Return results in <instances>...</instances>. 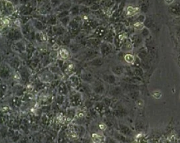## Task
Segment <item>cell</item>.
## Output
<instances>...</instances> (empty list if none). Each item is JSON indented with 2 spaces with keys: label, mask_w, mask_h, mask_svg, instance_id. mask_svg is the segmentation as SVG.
I'll use <instances>...</instances> for the list:
<instances>
[{
  "label": "cell",
  "mask_w": 180,
  "mask_h": 143,
  "mask_svg": "<svg viewBox=\"0 0 180 143\" xmlns=\"http://www.w3.org/2000/svg\"><path fill=\"white\" fill-rule=\"evenodd\" d=\"M72 7V3L70 2H65L60 4L59 6L56 7V11L59 12V13L64 11L69 10Z\"/></svg>",
  "instance_id": "6da1fadb"
},
{
  "label": "cell",
  "mask_w": 180,
  "mask_h": 143,
  "mask_svg": "<svg viewBox=\"0 0 180 143\" xmlns=\"http://www.w3.org/2000/svg\"><path fill=\"white\" fill-rule=\"evenodd\" d=\"M100 53L103 56L108 55L110 52V47L107 43H102L100 45Z\"/></svg>",
  "instance_id": "7a4b0ae2"
},
{
  "label": "cell",
  "mask_w": 180,
  "mask_h": 143,
  "mask_svg": "<svg viewBox=\"0 0 180 143\" xmlns=\"http://www.w3.org/2000/svg\"><path fill=\"white\" fill-rule=\"evenodd\" d=\"M21 37V33L17 30H13L9 33V37L12 40H18Z\"/></svg>",
  "instance_id": "3957f363"
},
{
  "label": "cell",
  "mask_w": 180,
  "mask_h": 143,
  "mask_svg": "<svg viewBox=\"0 0 180 143\" xmlns=\"http://www.w3.org/2000/svg\"><path fill=\"white\" fill-rule=\"evenodd\" d=\"M171 12L173 14L180 15V5L179 4H174L170 7Z\"/></svg>",
  "instance_id": "277c9868"
},
{
  "label": "cell",
  "mask_w": 180,
  "mask_h": 143,
  "mask_svg": "<svg viewBox=\"0 0 180 143\" xmlns=\"http://www.w3.org/2000/svg\"><path fill=\"white\" fill-rule=\"evenodd\" d=\"M4 7H5V10L8 13H11L14 10L13 5L9 1H5L4 2Z\"/></svg>",
  "instance_id": "5b68a950"
},
{
  "label": "cell",
  "mask_w": 180,
  "mask_h": 143,
  "mask_svg": "<svg viewBox=\"0 0 180 143\" xmlns=\"http://www.w3.org/2000/svg\"><path fill=\"white\" fill-rule=\"evenodd\" d=\"M80 12V8L78 5H75L71 7L69 10L70 14H72V15H77Z\"/></svg>",
  "instance_id": "8992f818"
},
{
  "label": "cell",
  "mask_w": 180,
  "mask_h": 143,
  "mask_svg": "<svg viewBox=\"0 0 180 143\" xmlns=\"http://www.w3.org/2000/svg\"><path fill=\"white\" fill-rule=\"evenodd\" d=\"M92 138L94 143H102V136L98 134H94L92 135Z\"/></svg>",
  "instance_id": "52a82bcc"
},
{
  "label": "cell",
  "mask_w": 180,
  "mask_h": 143,
  "mask_svg": "<svg viewBox=\"0 0 180 143\" xmlns=\"http://www.w3.org/2000/svg\"><path fill=\"white\" fill-rule=\"evenodd\" d=\"M89 43L94 47L99 45V44L100 43L99 38L90 39V40H89Z\"/></svg>",
  "instance_id": "ba28073f"
},
{
  "label": "cell",
  "mask_w": 180,
  "mask_h": 143,
  "mask_svg": "<svg viewBox=\"0 0 180 143\" xmlns=\"http://www.w3.org/2000/svg\"><path fill=\"white\" fill-rule=\"evenodd\" d=\"M69 14H70L69 10L64 11H62V12H61L60 13H59L57 17H58V18L61 19L67 17Z\"/></svg>",
  "instance_id": "9c48e42d"
},
{
  "label": "cell",
  "mask_w": 180,
  "mask_h": 143,
  "mask_svg": "<svg viewBox=\"0 0 180 143\" xmlns=\"http://www.w3.org/2000/svg\"><path fill=\"white\" fill-rule=\"evenodd\" d=\"M79 45L77 43H74L72 44L71 45H70V49L72 53H76L78 52L79 50Z\"/></svg>",
  "instance_id": "30bf717a"
},
{
  "label": "cell",
  "mask_w": 180,
  "mask_h": 143,
  "mask_svg": "<svg viewBox=\"0 0 180 143\" xmlns=\"http://www.w3.org/2000/svg\"><path fill=\"white\" fill-rule=\"evenodd\" d=\"M50 3L52 7H57L62 3V2L61 0H51Z\"/></svg>",
  "instance_id": "8fae6325"
},
{
  "label": "cell",
  "mask_w": 180,
  "mask_h": 143,
  "mask_svg": "<svg viewBox=\"0 0 180 143\" xmlns=\"http://www.w3.org/2000/svg\"><path fill=\"white\" fill-rule=\"evenodd\" d=\"M69 25L71 29H76L78 28L79 27V23H78L77 21H76V20H74V21L70 22L69 23Z\"/></svg>",
  "instance_id": "7c38bea8"
},
{
  "label": "cell",
  "mask_w": 180,
  "mask_h": 143,
  "mask_svg": "<svg viewBox=\"0 0 180 143\" xmlns=\"http://www.w3.org/2000/svg\"><path fill=\"white\" fill-rule=\"evenodd\" d=\"M60 20L61 21V22L62 23V25H66L69 23H70V22H69L70 21L69 17H67L61 19H60Z\"/></svg>",
  "instance_id": "4fadbf2b"
},
{
  "label": "cell",
  "mask_w": 180,
  "mask_h": 143,
  "mask_svg": "<svg viewBox=\"0 0 180 143\" xmlns=\"http://www.w3.org/2000/svg\"><path fill=\"white\" fill-rule=\"evenodd\" d=\"M114 3V0H105L104 1V5L106 7H110Z\"/></svg>",
  "instance_id": "5bb4252c"
},
{
  "label": "cell",
  "mask_w": 180,
  "mask_h": 143,
  "mask_svg": "<svg viewBox=\"0 0 180 143\" xmlns=\"http://www.w3.org/2000/svg\"><path fill=\"white\" fill-rule=\"evenodd\" d=\"M63 55H64V57H63V58L64 59H66V58H67L68 57V52H67V51L66 50H61L60 51V56H63Z\"/></svg>",
  "instance_id": "9a60e30c"
},
{
  "label": "cell",
  "mask_w": 180,
  "mask_h": 143,
  "mask_svg": "<svg viewBox=\"0 0 180 143\" xmlns=\"http://www.w3.org/2000/svg\"><path fill=\"white\" fill-rule=\"evenodd\" d=\"M82 11L84 13H88L89 11V8L86 6H84L83 7L80 8V12Z\"/></svg>",
  "instance_id": "2e32d148"
},
{
  "label": "cell",
  "mask_w": 180,
  "mask_h": 143,
  "mask_svg": "<svg viewBox=\"0 0 180 143\" xmlns=\"http://www.w3.org/2000/svg\"><path fill=\"white\" fill-rule=\"evenodd\" d=\"M125 59H126V60L129 59L128 60H127V61H128V62H132V61H133V60H134V58H133V56H131V55H128L127 56H126Z\"/></svg>",
  "instance_id": "e0dca14e"
},
{
  "label": "cell",
  "mask_w": 180,
  "mask_h": 143,
  "mask_svg": "<svg viewBox=\"0 0 180 143\" xmlns=\"http://www.w3.org/2000/svg\"><path fill=\"white\" fill-rule=\"evenodd\" d=\"M99 6L96 4H92V6L90 7V9L96 10H98L99 9Z\"/></svg>",
  "instance_id": "ac0fdd59"
},
{
  "label": "cell",
  "mask_w": 180,
  "mask_h": 143,
  "mask_svg": "<svg viewBox=\"0 0 180 143\" xmlns=\"http://www.w3.org/2000/svg\"><path fill=\"white\" fill-rule=\"evenodd\" d=\"M145 25H146L148 27H150L152 25V21L150 19H148L145 21Z\"/></svg>",
  "instance_id": "d6986e66"
},
{
  "label": "cell",
  "mask_w": 180,
  "mask_h": 143,
  "mask_svg": "<svg viewBox=\"0 0 180 143\" xmlns=\"http://www.w3.org/2000/svg\"><path fill=\"white\" fill-rule=\"evenodd\" d=\"M53 21H56V19L55 17H52V18L50 19V23H51V24H54V22H53Z\"/></svg>",
  "instance_id": "ffe728a7"
},
{
  "label": "cell",
  "mask_w": 180,
  "mask_h": 143,
  "mask_svg": "<svg viewBox=\"0 0 180 143\" xmlns=\"http://www.w3.org/2000/svg\"><path fill=\"white\" fill-rule=\"evenodd\" d=\"M148 34V30L147 29H143V35H147Z\"/></svg>",
  "instance_id": "44dd1931"
},
{
  "label": "cell",
  "mask_w": 180,
  "mask_h": 143,
  "mask_svg": "<svg viewBox=\"0 0 180 143\" xmlns=\"http://www.w3.org/2000/svg\"><path fill=\"white\" fill-rule=\"evenodd\" d=\"M141 16H140L139 18H138V20H139V22H143V21H144V20H145V18H144V17H142V18H141Z\"/></svg>",
  "instance_id": "7402d4cb"
},
{
  "label": "cell",
  "mask_w": 180,
  "mask_h": 143,
  "mask_svg": "<svg viewBox=\"0 0 180 143\" xmlns=\"http://www.w3.org/2000/svg\"><path fill=\"white\" fill-rule=\"evenodd\" d=\"M99 127L101 128V129H102V130H104V129H105V128H106V126H105V125H104V124L100 125L99 126Z\"/></svg>",
  "instance_id": "603a6c76"
},
{
  "label": "cell",
  "mask_w": 180,
  "mask_h": 143,
  "mask_svg": "<svg viewBox=\"0 0 180 143\" xmlns=\"http://www.w3.org/2000/svg\"><path fill=\"white\" fill-rule=\"evenodd\" d=\"M165 2H166V3L171 4L172 3L173 0H165Z\"/></svg>",
  "instance_id": "cb8c5ba5"
},
{
  "label": "cell",
  "mask_w": 180,
  "mask_h": 143,
  "mask_svg": "<svg viewBox=\"0 0 180 143\" xmlns=\"http://www.w3.org/2000/svg\"><path fill=\"white\" fill-rule=\"evenodd\" d=\"M20 1L21 3H25L27 2H28L29 0H20Z\"/></svg>",
  "instance_id": "d4e9b609"
}]
</instances>
